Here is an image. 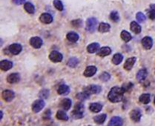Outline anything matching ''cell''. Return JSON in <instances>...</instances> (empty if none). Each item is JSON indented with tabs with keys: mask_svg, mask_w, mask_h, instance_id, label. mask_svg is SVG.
I'll return each mask as SVG.
<instances>
[{
	"mask_svg": "<svg viewBox=\"0 0 155 126\" xmlns=\"http://www.w3.org/2000/svg\"><path fill=\"white\" fill-rule=\"evenodd\" d=\"M124 93L125 91L123 90L122 88H119L118 86L113 87L109 93L108 94V99L110 102H113V103H117V102H121L123 100V96H124Z\"/></svg>",
	"mask_w": 155,
	"mask_h": 126,
	"instance_id": "1",
	"label": "cell"
},
{
	"mask_svg": "<svg viewBox=\"0 0 155 126\" xmlns=\"http://www.w3.org/2000/svg\"><path fill=\"white\" fill-rule=\"evenodd\" d=\"M85 106L81 102H77L74 108V110L71 112V117L74 119H80L84 116Z\"/></svg>",
	"mask_w": 155,
	"mask_h": 126,
	"instance_id": "2",
	"label": "cell"
},
{
	"mask_svg": "<svg viewBox=\"0 0 155 126\" xmlns=\"http://www.w3.org/2000/svg\"><path fill=\"white\" fill-rule=\"evenodd\" d=\"M96 25H97V19L94 17H91L86 20V26L85 29L88 32L94 33L96 30Z\"/></svg>",
	"mask_w": 155,
	"mask_h": 126,
	"instance_id": "3",
	"label": "cell"
},
{
	"mask_svg": "<svg viewBox=\"0 0 155 126\" xmlns=\"http://www.w3.org/2000/svg\"><path fill=\"white\" fill-rule=\"evenodd\" d=\"M46 106V102L43 100L40 99V100H37L36 101H34L32 104V111L34 113H39L40 111L43 109Z\"/></svg>",
	"mask_w": 155,
	"mask_h": 126,
	"instance_id": "4",
	"label": "cell"
},
{
	"mask_svg": "<svg viewBox=\"0 0 155 126\" xmlns=\"http://www.w3.org/2000/svg\"><path fill=\"white\" fill-rule=\"evenodd\" d=\"M9 53H11L13 55H18L21 53L22 50V47L20 44L13 43L9 45V47H8Z\"/></svg>",
	"mask_w": 155,
	"mask_h": 126,
	"instance_id": "5",
	"label": "cell"
},
{
	"mask_svg": "<svg viewBox=\"0 0 155 126\" xmlns=\"http://www.w3.org/2000/svg\"><path fill=\"white\" fill-rule=\"evenodd\" d=\"M2 97L5 102H11L12 100L15 98V93L11 90H5L2 91Z\"/></svg>",
	"mask_w": 155,
	"mask_h": 126,
	"instance_id": "6",
	"label": "cell"
},
{
	"mask_svg": "<svg viewBox=\"0 0 155 126\" xmlns=\"http://www.w3.org/2000/svg\"><path fill=\"white\" fill-rule=\"evenodd\" d=\"M29 43L30 45L32 46L35 49H39L42 47V44H43V42L42 40L39 36H34V37L30 38V41H29Z\"/></svg>",
	"mask_w": 155,
	"mask_h": 126,
	"instance_id": "7",
	"label": "cell"
},
{
	"mask_svg": "<svg viewBox=\"0 0 155 126\" xmlns=\"http://www.w3.org/2000/svg\"><path fill=\"white\" fill-rule=\"evenodd\" d=\"M49 59L51 62H60L63 61V54L57 51H53L50 53Z\"/></svg>",
	"mask_w": 155,
	"mask_h": 126,
	"instance_id": "8",
	"label": "cell"
},
{
	"mask_svg": "<svg viewBox=\"0 0 155 126\" xmlns=\"http://www.w3.org/2000/svg\"><path fill=\"white\" fill-rule=\"evenodd\" d=\"M141 117H142V113L139 109H134L131 111L130 118L134 122H140L141 119Z\"/></svg>",
	"mask_w": 155,
	"mask_h": 126,
	"instance_id": "9",
	"label": "cell"
},
{
	"mask_svg": "<svg viewBox=\"0 0 155 126\" xmlns=\"http://www.w3.org/2000/svg\"><path fill=\"white\" fill-rule=\"evenodd\" d=\"M123 120L120 117L115 116L110 119L108 126H123Z\"/></svg>",
	"mask_w": 155,
	"mask_h": 126,
	"instance_id": "10",
	"label": "cell"
},
{
	"mask_svg": "<svg viewBox=\"0 0 155 126\" xmlns=\"http://www.w3.org/2000/svg\"><path fill=\"white\" fill-rule=\"evenodd\" d=\"M142 45L144 49L150 50L153 46V40L150 36H145L142 40Z\"/></svg>",
	"mask_w": 155,
	"mask_h": 126,
	"instance_id": "11",
	"label": "cell"
},
{
	"mask_svg": "<svg viewBox=\"0 0 155 126\" xmlns=\"http://www.w3.org/2000/svg\"><path fill=\"white\" fill-rule=\"evenodd\" d=\"M85 90H88L91 94H98L102 91V88L97 85H90L85 88Z\"/></svg>",
	"mask_w": 155,
	"mask_h": 126,
	"instance_id": "12",
	"label": "cell"
},
{
	"mask_svg": "<svg viewBox=\"0 0 155 126\" xmlns=\"http://www.w3.org/2000/svg\"><path fill=\"white\" fill-rule=\"evenodd\" d=\"M7 81L10 84H15L20 81V75L18 73H12L8 76Z\"/></svg>",
	"mask_w": 155,
	"mask_h": 126,
	"instance_id": "13",
	"label": "cell"
},
{
	"mask_svg": "<svg viewBox=\"0 0 155 126\" xmlns=\"http://www.w3.org/2000/svg\"><path fill=\"white\" fill-rule=\"evenodd\" d=\"M96 71H97V68H96V66H88L87 68H85V71L83 73V75L85 77H93L96 73Z\"/></svg>",
	"mask_w": 155,
	"mask_h": 126,
	"instance_id": "14",
	"label": "cell"
},
{
	"mask_svg": "<svg viewBox=\"0 0 155 126\" xmlns=\"http://www.w3.org/2000/svg\"><path fill=\"white\" fill-rule=\"evenodd\" d=\"M40 20L44 24H51L53 22V16L48 13H43L40 16Z\"/></svg>",
	"mask_w": 155,
	"mask_h": 126,
	"instance_id": "15",
	"label": "cell"
},
{
	"mask_svg": "<svg viewBox=\"0 0 155 126\" xmlns=\"http://www.w3.org/2000/svg\"><path fill=\"white\" fill-rule=\"evenodd\" d=\"M59 106L61 108L64 109L65 111H68L71 108L72 106V101L69 99V98H65L63 99L59 103Z\"/></svg>",
	"mask_w": 155,
	"mask_h": 126,
	"instance_id": "16",
	"label": "cell"
},
{
	"mask_svg": "<svg viewBox=\"0 0 155 126\" xmlns=\"http://www.w3.org/2000/svg\"><path fill=\"white\" fill-rule=\"evenodd\" d=\"M13 65V62L9 60H7V59L2 60L0 62V68L4 71H7L8 70L11 69Z\"/></svg>",
	"mask_w": 155,
	"mask_h": 126,
	"instance_id": "17",
	"label": "cell"
},
{
	"mask_svg": "<svg viewBox=\"0 0 155 126\" xmlns=\"http://www.w3.org/2000/svg\"><path fill=\"white\" fill-rule=\"evenodd\" d=\"M136 60L137 58L135 57L129 58L126 61H125V64H124V68H125L126 71H131V70L132 69L133 66L135 64Z\"/></svg>",
	"mask_w": 155,
	"mask_h": 126,
	"instance_id": "18",
	"label": "cell"
},
{
	"mask_svg": "<svg viewBox=\"0 0 155 126\" xmlns=\"http://www.w3.org/2000/svg\"><path fill=\"white\" fill-rule=\"evenodd\" d=\"M100 44L97 42H93V43L89 44L87 47V51L89 53H94L96 52H98L100 50Z\"/></svg>",
	"mask_w": 155,
	"mask_h": 126,
	"instance_id": "19",
	"label": "cell"
},
{
	"mask_svg": "<svg viewBox=\"0 0 155 126\" xmlns=\"http://www.w3.org/2000/svg\"><path fill=\"white\" fill-rule=\"evenodd\" d=\"M102 109V105L99 102H92L89 106V110L93 113H99Z\"/></svg>",
	"mask_w": 155,
	"mask_h": 126,
	"instance_id": "20",
	"label": "cell"
},
{
	"mask_svg": "<svg viewBox=\"0 0 155 126\" xmlns=\"http://www.w3.org/2000/svg\"><path fill=\"white\" fill-rule=\"evenodd\" d=\"M111 53V49L109 47H102L98 51V52L96 53L97 56L101 57H105L106 56H108Z\"/></svg>",
	"mask_w": 155,
	"mask_h": 126,
	"instance_id": "21",
	"label": "cell"
},
{
	"mask_svg": "<svg viewBox=\"0 0 155 126\" xmlns=\"http://www.w3.org/2000/svg\"><path fill=\"white\" fill-rule=\"evenodd\" d=\"M148 75V71L146 68H142V69H140L137 73V79L138 80L139 82H142L144 81L146 78L147 77Z\"/></svg>",
	"mask_w": 155,
	"mask_h": 126,
	"instance_id": "22",
	"label": "cell"
},
{
	"mask_svg": "<svg viewBox=\"0 0 155 126\" xmlns=\"http://www.w3.org/2000/svg\"><path fill=\"white\" fill-rule=\"evenodd\" d=\"M57 93L59 95H67L70 93V88L66 85H60L57 88Z\"/></svg>",
	"mask_w": 155,
	"mask_h": 126,
	"instance_id": "23",
	"label": "cell"
},
{
	"mask_svg": "<svg viewBox=\"0 0 155 126\" xmlns=\"http://www.w3.org/2000/svg\"><path fill=\"white\" fill-rule=\"evenodd\" d=\"M130 29L132 31L133 33L136 34H139L141 33V30H142V28H141V26L137 22H131L130 24Z\"/></svg>",
	"mask_w": 155,
	"mask_h": 126,
	"instance_id": "24",
	"label": "cell"
},
{
	"mask_svg": "<svg viewBox=\"0 0 155 126\" xmlns=\"http://www.w3.org/2000/svg\"><path fill=\"white\" fill-rule=\"evenodd\" d=\"M67 40L68 41H70L71 42H77L80 39L79 34L77 33L74 32V31H71V32L68 33L66 36Z\"/></svg>",
	"mask_w": 155,
	"mask_h": 126,
	"instance_id": "25",
	"label": "cell"
},
{
	"mask_svg": "<svg viewBox=\"0 0 155 126\" xmlns=\"http://www.w3.org/2000/svg\"><path fill=\"white\" fill-rule=\"evenodd\" d=\"M56 117H57V119H58L59 120L63 121H68V119H69L66 112L63 111V110H59V111H57V114H56Z\"/></svg>",
	"mask_w": 155,
	"mask_h": 126,
	"instance_id": "26",
	"label": "cell"
},
{
	"mask_svg": "<svg viewBox=\"0 0 155 126\" xmlns=\"http://www.w3.org/2000/svg\"><path fill=\"white\" fill-rule=\"evenodd\" d=\"M91 96V94L88 91V90L84 89V91L80 92L77 95V97L80 100V101H84V100H88L89 97Z\"/></svg>",
	"mask_w": 155,
	"mask_h": 126,
	"instance_id": "27",
	"label": "cell"
},
{
	"mask_svg": "<svg viewBox=\"0 0 155 126\" xmlns=\"http://www.w3.org/2000/svg\"><path fill=\"white\" fill-rule=\"evenodd\" d=\"M110 29H111V25L106 22H101L98 28V30L100 33H107L109 31Z\"/></svg>",
	"mask_w": 155,
	"mask_h": 126,
	"instance_id": "28",
	"label": "cell"
},
{
	"mask_svg": "<svg viewBox=\"0 0 155 126\" xmlns=\"http://www.w3.org/2000/svg\"><path fill=\"white\" fill-rule=\"evenodd\" d=\"M24 9L29 14H34L35 13V7H34V5L32 3H30L29 2H25V5H24Z\"/></svg>",
	"mask_w": 155,
	"mask_h": 126,
	"instance_id": "29",
	"label": "cell"
},
{
	"mask_svg": "<svg viewBox=\"0 0 155 126\" xmlns=\"http://www.w3.org/2000/svg\"><path fill=\"white\" fill-rule=\"evenodd\" d=\"M106 117H107V115L106 113H102V114L97 115L96 117H94V120L96 122V124L102 125L104 123V122L106 121Z\"/></svg>",
	"mask_w": 155,
	"mask_h": 126,
	"instance_id": "30",
	"label": "cell"
},
{
	"mask_svg": "<svg viewBox=\"0 0 155 126\" xmlns=\"http://www.w3.org/2000/svg\"><path fill=\"white\" fill-rule=\"evenodd\" d=\"M123 56L121 54V53H115V54L113 55V58H112V62H113L114 65H116L120 64V63L123 62Z\"/></svg>",
	"mask_w": 155,
	"mask_h": 126,
	"instance_id": "31",
	"label": "cell"
},
{
	"mask_svg": "<svg viewBox=\"0 0 155 126\" xmlns=\"http://www.w3.org/2000/svg\"><path fill=\"white\" fill-rule=\"evenodd\" d=\"M139 100H140V102L141 103L147 105L151 101V96H150L149 94H143L142 95H140Z\"/></svg>",
	"mask_w": 155,
	"mask_h": 126,
	"instance_id": "32",
	"label": "cell"
},
{
	"mask_svg": "<svg viewBox=\"0 0 155 126\" xmlns=\"http://www.w3.org/2000/svg\"><path fill=\"white\" fill-rule=\"evenodd\" d=\"M120 37L125 42H129L132 39V36H131V34L129 32H128L127 30H123L122 31L121 34H120Z\"/></svg>",
	"mask_w": 155,
	"mask_h": 126,
	"instance_id": "33",
	"label": "cell"
},
{
	"mask_svg": "<svg viewBox=\"0 0 155 126\" xmlns=\"http://www.w3.org/2000/svg\"><path fill=\"white\" fill-rule=\"evenodd\" d=\"M78 63H79V59H78L77 57H71V58L69 59V60L68 61V66H69L70 68H75L76 66L77 65Z\"/></svg>",
	"mask_w": 155,
	"mask_h": 126,
	"instance_id": "34",
	"label": "cell"
},
{
	"mask_svg": "<svg viewBox=\"0 0 155 126\" xmlns=\"http://www.w3.org/2000/svg\"><path fill=\"white\" fill-rule=\"evenodd\" d=\"M53 4L54 8L58 11H63V9H64L63 2H61L60 0H54L53 2Z\"/></svg>",
	"mask_w": 155,
	"mask_h": 126,
	"instance_id": "35",
	"label": "cell"
},
{
	"mask_svg": "<svg viewBox=\"0 0 155 126\" xmlns=\"http://www.w3.org/2000/svg\"><path fill=\"white\" fill-rule=\"evenodd\" d=\"M110 19L114 22H118L119 20V13L117 11H113L111 13H110Z\"/></svg>",
	"mask_w": 155,
	"mask_h": 126,
	"instance_id": "36",
	"label": "cell"
},
{
	"mask_svg": "<svg viewBox=\"0 0 155 126\" xmlns=\"http://www.w3.org/2000/svg\"><path fill=\"white\" fill-rule=\"evenodd\" d=\"M49 96V90L47 89H42L39 94V97L42 100H46Z\"/></svg>",
	"mask_w": 155,
	"mask_h": 126,
	"instance_id": "37",
	"label": "cell"
},
{
	"mask_svg": "<svg viewBox=\"0 0 155 126\" xmlns=\"http://www.w3.org/2000/svg\"><path fill=\"white\" fill-rule=\"evenodd\" d=\"M111 79V75L108 72H103L100 76V79L103 82H108Z\"/></svg>",
	"mask_w": 155,
	"mask_h": 126,
	"instance_id": "38",
	"label": "cell"
},
{
	"mask_svg": "<svg viewBox=\"0 0 155 126\" xmlns=\"http://www.w3.org/2000/svg\"><path fill=\"white\" fill-rule=\"evenodd\" d=\"M136 19L139 22H143L146 20V16L142 12H138L136 14Z\"/></svg>",
	"mask_w": 155,
	"mask_h": 126,
	"instance_id": "39",
	"label": "cell"
},
{
	"mask_svg": "<svg viewBox=\"0 0 155 126\" xmlns=\"http://www.w3.org/2000/svg\"><path fill=\"white\" fill-rule=\"evenodd\" d=\"M133 86H134V85H133L131 82H128V83H125V84H124V85H123V87H122V88L123 89V90L125 92H128V91H130L131 89H132Z\"/></svg>",
	"mask_w": 155,
	"mask_h": 126,
	"instance_id": "40",
	"label": "cell"
},
{
	"mask_svg": "<svg viewBox=\"0 0 155 126\" xmlns=\"http://www.w3.org/2000/svg\"><path fill=\"white\" fill-rule=\"evenodd\" d=\"M71 24L75 28H80L82 25L81 19H75V20L71 21Z\"/></svg>",
	"mask_w": 155,
	"mask_h": 126,
	"instance_id": "41",
	"label": "cell"
},
{
	"mask_svg": "<svg viewBox=\"0 0 155 126\" xmlns=\"http://www.w3.org/2000/svg\"><path fill=\"white\" fill-rule=\"evenodd\" d=\"M51 110H47V111L44 113L43 119L45 120H50V119H51Z\"/></svg>",
	"mask_w": 155,
	"mask_h": 126,
	"instance_id": "42",
	"label": "cell"
},
{
	"mask_svg": "<svg viewBox=\"0 0 155 126\" xmlns=\"http://www.w3.org/2000/svg\"><path fill=\"white\" fill-rule=\"evenodd\" d=\"M147 14L148 16V18L151 20H155V12L153 11L152 10H148Z\"/></svg>",
	"mask_w": 155,
	"mask_h": 126,
	"instance_id": "43",
	"label": "cell"
},
{
	"mask_svg": "<svg viewBox=\"0 0 155 126\" xmlns=\"http://www.w3.org/2000/svg\"><path fill=\"white\" fill-rule=\"evenodd\" d=\"M12 1L16 5H20L25 3V0H12Z\"/></svg>",
	"mask_w": 155,
	"mask_h": 126,
	"instance_id": "44",
	"label": "cell"
},
{
	"mask_svg": "<svg viewBox=\"0 0 155 126\" xmlns=\"http://www.w3.org/2000/svg\"><path fill=\"white\" fill-rule=\"evenodd\" d=\"M150 8H151V10H152L153 11L155 12V4H151V5H150Z\"/></svg>",
	"mask_w": 155,
	"mask_h": 126,
	"instance_id": "45",
	"label": "cell"
},
{
	"mask_svg": "<svg viewBox=\"0 0 155 126\" xmlns=\"http://www.w3.org/2000/svg\"><path fill=\"white\" fill-rule=\"evenodd\" d=\"M3 118V111H0V119H2Z\"/></svg>",
	"mask_w": 155,
	"mask_h": 126,
	"instance_id": "46",
	"label": "cell"
},
{
	"mask_svg": "<svg viewBox=\"0 0 155 126\" xmlns=\"http://www.w3.org/2000/svg\"><path fill=\"white\" fill-rule=\"evenodd\" d=\"M154 105H155V97H154Z\"/></svg>",
	"mask_w": 155,
	"mask_h": 126,
	"instance_id": "47",
	"label": "cell"
}]
</instances>
